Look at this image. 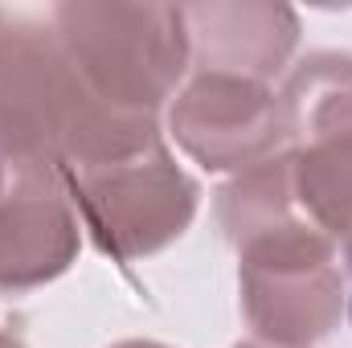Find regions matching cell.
<instances>
[{"instance_id": "cell-1", "label": "cell", "mask_w": 352, "mask_h": 348, "mask_svg": "<svg viewBox=\"0 0 352 348\" xmlns=\"http://www.w3.org/2000/svg\"><path fill=\"white\" fill-rule=\"evenodd\" d=\"M160 140V123L123 119L90 94L50 17L0 12V164L8 173H70Z\"/></svg>"}, {"instance_id": "cell-2", "label": "cell", "mask_w": 352, "mask_h": 348, "mask_svg": "<svg viewBox=\"0 0 352 348\" xmlns=\"http://www.w3.org/2000/svg\"><path fill=\"white\" fill-rule=\"evenodd\" d=\"M45 17L78 78L107 111L160 123L188 78L180 4H54Z\"/></svg>"}, {"instance_id": "cell-3", "label": "cell", "mask_w": 352, "mask_h": 348, "mask_svg": "<svg viewBox=\"0 0 352 348\" xmlns=\"http://www.w3.org/2000/svg\"><path fill=\"white\" fill-rule=\"evenodd\" d=\"M234 250L242 316L258 345L311 348L340 328L349 312L340 246L307 217L270 226Z\"/></svg>"}, {"instance_id": "cell-4", "label": "cell", "mask_w": 352, "mask_h": 348, "mask_svg": "<svg viewBox=\"0 0 352 348\" xmlns=\"http://www.w3.org/2000/svg\"><path fill=\"white\" fill-rule=\"evenodd\" d=\"M62 180L90 242L115 262L168 250L201 209V184L176 164L164 140L123 160L70 168Z\"/></svg>"}, {"instance_id": "cell-5", "label": "cell", "mask_w": 352, "mask_h": 348, "mask_svg": "<svg viewBox=\"0 0 352 348\" xmlns=\"http://www.w3.org/2000/svg\"><path fill=\"white\" fill-rule=\"evenodd\" d=\"M176 148L205 173H246L287 152L274 83L188 74L164 111Z\"/></svg>"}, {"instance_id": "cell-6", "label": "cell", "mask_w": 352, "mask_h": 348, "mask_svg": "<svg viewBox=\"0 0 352 348\" xmlns=\"http://www.w3.org/2000/svg\"><path fill=\"white\" fill-rule=\"evenodd\" d=\"M82 246V221L62 173H8L0 193V291H37L66 274Z\"/></svg>"}, {"instance_id": "cell-7", "label": "cell", "mask_w": 352, "mask_h": 348, "mask_svg": "<svg viewBox=\"0 0 352 348\" xmlns=\"http://www.w3.org/2000/svg\"><path fill=\"white\" fill-rule=\"evenodd\" d=\"M188 37V74H230L278 83L299 50V12L266 0L180 4Z\"/></svg>"}, {"instance_id": "cell-8", "label": "cell", "mask_w": 352, "mask_h": 348, "mask_svg": "<svg viewBox=\"0 0 352 348\" xmlns=\"http://www.w3.org/2000/svg\"><path fill=\"white\" fill-rule=\"evenodd\" d=\"M283 107L287 152H303L340 131H352V54L316 50L287 66L274 83Z\"/></svg>"}, {"instance_id": "cell-9", "label": "cell", "mask_w": 352, "mask_h": 348, "mask_svg": "<svg viewBox=\"0 0 352 348\" xmlns=\"http://www.w3.org/2000/svg\"><path fill=\"white\" fill-rule=\"evenodd\" d=\"M295 201L336 246L352 242V131L295 152Z\"/></svg>"}, {"instance_id": "cell-10", "label": "cell", "mask_w": 352, "mask_h": 348, "mask_svg": "<svg viewBox=\"0 0 352 348\" xmlns=\"http://www.w3.org/2000/svg\"><path fill=\"white\" fill-rule=\"evenodd\" d=\"M340 266H344V291H349V324H352V242H344L340 246Z\"/></svg>"}, {"instance_id": "cell-11", "label": "cell", "mask_w": 352, "mask_h": 348, "mask_svg": "<svg viewBox=\"0 0 352 348\" xmlns=\"http://www.w3.org/2000/svg\"><path fill=\"white\" fill-rule=\"evenodd\" d=\"M111 348H168V345H156V340H119Z\"/></svg>"}, {"instance_id": "cell-12", "label": "cell", "mask_w": 352, "mask_h": 348, "mask_svg": "<svg viewBox=\"0 0 352 348\" xmlns=\"http://www.w3.org/2000/svg\"><path fill=\"white\" fill-rule=\"evenodd\" d=\"M0 348H25V345H21V340H12L8 332H0Z\"/></svg>"}, {"instance_id": "cell-13", "label": "cell", "mask_w": 352, "mask_h": 348, "mask_svg": "<svg viewBox=\"0 0 352 348\" xmlns=\"http://www.w3.org/2000/svg\"><path fill=\"white\" fill-rule=\"evenodd\" d=\"M4 184H8V168L0 164V193H4Z\"/></svg>"}, {"instance_id": "cell-14", "label": "cell", "mask_w": 352, "mask_h": 348, "mask_svg": "<svg viewBox=\"0 0 352 348\" xmlns=\"http://www.w3.org/2000/svg\"><path fill=\"white\" fill-rule=\"evenodd\" d=\"M234 348H270V345H258V340H246V345H234Z\"/></svg>"}]
</instances>
